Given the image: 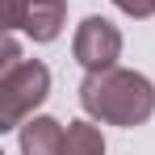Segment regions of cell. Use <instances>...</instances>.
<instances>
[{"instance_id": "6da1fadb", "label": "cell", "mask_w": 155, "mask_h": 155, "mask_svg": "<svg viewBox=\"0 0 155 155\" xmlns=\"http://www.w3.org/2000/svg\"><path fill=\"white\" fill-rule=\"evenodd\" d=\"M80 105L92 122L134 130L143 122H151V113H155V84L143 71H130V67L88 71L80 84Z\"/></svg>"}, {"instance_id": "7a4b0ae2", "label": "cell", "mask_w": 155, "mask_h": 155, "mask_svg": "<svg viewBox=\"0 0 155 155\" xmlns=\"http://www.w3.org/2000/svg\"><path fill=\"white\" fill-rule=\"evenodd\" d=\"M46 97H51V71H46V63L25 59L13 71H4L0 76V130H21Z\"/></svg>"}, {"instance_id": "3957f363", "label": "cell", "mask_w": 155, "mask_h": 155, "mask_svg": "<svg viewBox=\"0 0 155 155\" xmlns=\"http://www.w3.org/2000/svg\"><path fill=\"white\" fill-rule=\"evenodd\" d=\"M71 54L84 71H105V67H117L122 59V29L105 17H84L76 25L71 38Z\"/></svg>"}, {"instance_id": "277c9868", "label": "cell", "mask_w": 155, "mask_h": 155, "mask_svg": "<svg viewBox=\"0 0 155 155\" xmlns=\"http://www.w3.org/2000/svg\"><path fill=\"white\" fill-rule=\"evenodd\" d=\"M63 138H67L63 122L34 113L21 126V155H63Z\"/></svg>"}, {"instance_id": "5b68a950", "label": "cell", "mask_w": 155, "mask_h": 155, "mask_svg": "<svg viewBox=\"0 0 155 155\" xmlns=\"http://www.w3.org/2000/svg\"><path fill=\"white\" fill-rule=\"evenodd\" d=\"M21 29L34 42H54L63 34V4H34L29 0V13H25V25Z\"/></svg>"}, {"instance_id": "8992f818", "label": "cell", "mask_w": 155, "mask_h": 155, "mask_svg": "<svg viewBox=\"0 0 155 155\" xmlns=\"http://www.w3.org/2000/svg\"><path fill=\"white\" fill-rule=\"evenodd\" d=\"M63 155H105V138L92 122H67V138H63Z\"/></svg>"}, {"instance_id": "52a82bcc", "label": "cell", "mask_w": 155, "mask_h": 155, "mask_svg": "<svg viewBox=\"0 0 155 155\" xmlns=\"http://www.w3.org/2000/svg\"><path fill=\"white\" fill-rule=\"evenodd\" d=\"M17 63H25V59H21V51H17L13 29H4V42H0V76H4V71H13Z\"/></svg>"}, {"instance_id": "ba28073f", "label": "cell", "mask_w": 155, "mask_h": 155, "mask_svg": "<svg viewBox=\"0 0 155 155\" xmlns=\"http://www.w3.org/2000/svg\"><path fill=\"white\" fill-rule=\"evenodd\" d=\"M0 8H4V29H21L25 13H29V0H0Z\"/></svg>"}, {"instance_id": "9c48e42d", "label": "cell", "mask_w": 155, "mask_h": 155, "mask_svg": "<svg viewBox=\"0 0 155 155\" xmlns=\"http://www.w3.org/2000/svg\"><path fill=\"white\" fill-rule=\"evenodd\" d=\"M113 4H117L126 17H138V21H143V17H155V0H113Z\"/></svg>"}, {"instance_id": "30bf717a", "label": "cell", "mask_w": 155, "mask_h": 155, "mask_svg": "<svg viewBox=\"0 0 155 155\" xmlns=\"http://www.w3.org/2000/svg\"><path fill=\"white\" fill-rule=\"evenodd\" d=\"M34 4H63V8H67V0H34Z\"/></svg>"}]
</instances>
